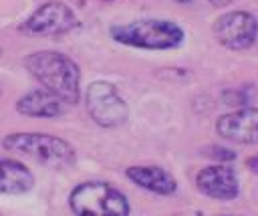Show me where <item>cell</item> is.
Returning a JSON list of instances; mask_svg holds the SVG:
<instances>
[{
	"label": "cell",
	"mask_w": 258,
	"mask_h": 216,
	"mask_svg": "<svg viewBox=\"0 0 258 216\" xmlns=\"http://www.w3.org/2000/svg\"><path fill=\"white\" fill-rule=\"evenodd\" d=\"M216 131L232 143H258V107H242L220 115Z\"/></svg>",
	"instance_id": "obj_8"
},
{
	"label": "cell",
	"mask_w": 258,
	"mask_h": 216,
	"mask_svg": "<svg viewBox=\"0 0 258 216\" xmlns=\"http://www.w3.org/2000/svg\"><path fill=\"white\" fill-rule=\"evenodd\" d=\"M24 67L42 85V89L50 91L69 105L79 103L81 71L71 57L56 50H38L24 57Z\"/></svg>",
	"instance_id": "obj_1"
},
{
	"label": "cell",
	"mask_w": 258,
	"mask_h": 216,
	"mask_svg": "<svg viewBox=\"0 0 258 216\" xmlns=\"http://www.w3.org/2000/svg\"><path fill=\"white\" fill-rule=\"evenodd\" d=\"M212 32L222 46L230 50H244L256 42L258 22L248 10H232L216 18Z\"/></svg>",
	"instance_id": "obj_7"
},
{
	"label": "cell",
	"mask_w": 258,
	"mask_h": 216,
	"mask_svg": "<svg viewBox=\"0 0 258 216\" xmlns=\"http://www.w3.org/2000/svg\"><path fill=\"white\" fill-rule=\"evenodd\" d=\"M246 166H248V170H250L252 174H258V155L248 157V159H246Z\"/></svg>",
	"instance_id": "obj_13"
},
{
	"label": "cell",
	"mask_w": 258,
	"mask_h": 216,
	"mask_svg": "<svg viewBox=\"0 0 258 216\" xmlns=\"http://www.w3.org/2000/svg\"><path fill=\"white\" fill-rule=\"evenodd\" d=\"M111 36L127 46L147 48V50H167L175 48L183 40V30L171 20L161 18H139L127 24L111 26Z\"/></svg>",
	"instance_id": "obj_2"
},
{
	"label": "cell",
	"mask_w": 258,
	"mask_h": 216,
	"mask_svg": "<svg viewBox=\"0 0 258 216\" xmlns=\"http://www.w3.org/2000/svg\"><path fill=\"white\" fill-rule=\"evenodd\" d=\"M256 40H258V34H256Z\"/></svg>",
	"instance_id": "obj_16"
},
{
	"label": "cell",
	"mask_w": 258,
	"mask_h": 216,
	"mask_svg": "<svg viewBox=\"0 0 258 216\" xmlns=\"http://www.w3.org/2000/svg\"><path fill=\"white\" fill-rule=\"evenodd\" d=\"M212 6H216V8H224V6H230L232 2H236V0H208Z\"/></svg>",
	"instance_id": "obj_14"
},
{
	"label": "cell",
	"mask_w": 258,
	"mask_h": 216,
	"mask_svg": "<svg viewBox=\"0 0 258 216\" xmlns=\"http://www.w3.org/2000/svg\"><path fill=\"white\" fill-rule=\"evenodd\" d=\"M34 186L32 172L16 159H0V194H26Z\"/></svg>",
	"instance_id": "obj_12"
},
{
	"label": "cell",
	"mask_w": 258,
	"mask_h": 216,
	"mask_svg": "<svg viewBox=\"0 0 258 216\" xmlns=\"http://www.w3.org/2000/svg\"><path fill=\"white\" fill-rule=\"evenodd\" d=\"M85 105H87L91 119L105 129L119 127L129 117L127 103L123 101V97L119 95L115 85L109 81L91 83L85 93Z\"/></svg>",
	"instance_id": "obj_5"
},
{
	"label": "cell",
	"mask_w": 258,
	"mask_h": 216,
	"mask_svg": "<svg viewBox=\"0 0 258 216\" xmlns=\"http://www.w3.org/2000/svg\"><path fill=\"white\" fill-rule=\"evenodd\" d=\"M69 206L75 216H129L131 206L125 194L105 182H83L71 196Z\"/></svg>",
	"instance_id": "obj_4"
},
{
	"label": "cell",
	"mask_w": 258,
	"mask_h": 216,
	"mask_svg": "<svg viewBox=\"0 0 258 216\" xmlns=\"http://www.w3.org/2000/svg\"><path fill=\"white\" fill-rule=\"evenodd\" d=\"M79 24L77 14L64 2L52 0L38 6L22 24L20 32L30 36H58L71 32Z\"/></svg>",
	"instance_id": "obj_6"
},
{
	"label": "cell",
	"mask_w": 258,
	"mask_h": 216,
	"mask_svg": "<svg viewBox=\"0 0 258 216\" xmlns=\"http://www.w3.org/2000/svg\"><path fill=\"white\" fill-rule=\"evenodd\" d=\"M173 2H177V4H191L194 0H173Z\"/></svg>",
	"instance_id": "obj_15"
},
{
	"label": "cell",
	"mask_w": 258,
	"mask_h": 216,
	"mask_svg": "<svg viewBox=\"0 0 258 216\" xmlns=\"http://www.w3.org/2000/svg\"><path fill=\"white\" fill-rule=\"evenodd\" d=\"M196 186L204 196L214 200H234L240 192V184L234 170L224 164L202 168L196 176Z\"/></svg>",
	"instance_id": "obj_9"
},
{
	"label": "cell",
	"mask_w": 258,
	"mask_h": 216,
	"mask_svg": "<svg viewBox=\"0 0 258 216\" xmlns=\"http://www.w3.org/2000/svg\"><path fill=\"white\" fill-rule=\"evenodd\" d=\"M125 176L139 188L157 196H171L177 190L175 178L159 166H131L125 170Z\"/></svg>",
	"instance_id": "obj_10"
},
{
	"label": "cell",
	"mask_w": 258,
	"mask_h": 216,
	"mask_svg": "<svg viewBox=\"0 0 258 216\" xmlns=\"http://www.w3.org/2000/svg\"><path fill=\"white\" fill-rule=\"evenodd\" d=\"M2 145L10 151L32 157L50 170H69L77 161L73 145L48 133H10L2 139Z\"/></svg>",
	"instance_id": "obj_3"
},
{
	"label": "cell",
	"mask_w": 258,
	"mask_h": 216,
	"mask_svg": "<svg viewBox=\"0 0 258 216\" xmlns=\"http://www.w3.org/2000/svg\"><path fill=\"white\" fill-rule=\"evenodd\" d=\"M16 111L26 117L50 119L64 113V101H60L56 95H52L46 89H34L16 101Z\"/></svg>",
	"instance_id": "obj_11"
}]
</instances>
